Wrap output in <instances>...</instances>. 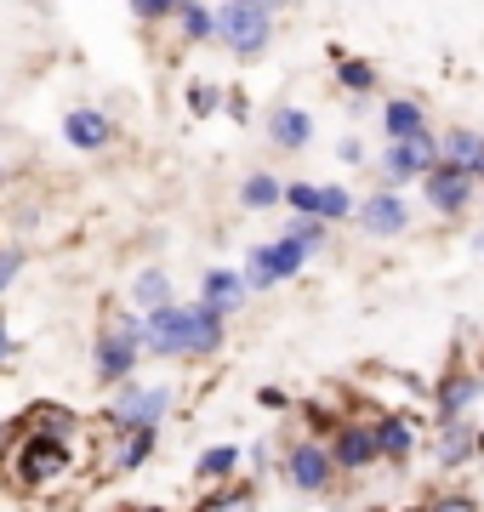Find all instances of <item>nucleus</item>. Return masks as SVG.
<instances>
[{
	"instance_id": "nucleus-37",
	"label": "nucleus",
	"mask_w": 484,
	"mask_h": 512,
	"mask_svg": "<svg viewBox=\"0 0 484 512\" xmlns=\"http://www.w3.org/2000/svg\"><path fill=\"white\" fill-rule=\"evenodd\" d=\"M262 6H268V12H285V6H291V0H262Z\"/></svg>"
},
{
	"instance_id": "nucleus-11",
	"label": "nucleus",
	"mask_w": 484,
	"mask_h": 512,
	"mask_svg": "<svg viewBox=\"0 0 484 512\" xmlns=\"http://www.w3.org/2000/svg\"><path fill=\"white\" fill-rule=\"evenodd\" d=\"M354 217H359V228H365L371 239H393V234H405L410 228V211H405L399 194H371L365 205H354Z\"/></svg>"
},
{
	"instance_id": "nucleus-16",
	"label": "nucleus",
	"mask_w": 484,
	"mask_h": 512,
	"mask_svg": "<svg viewBox=\"0 0 484 512\" xmlns=\"http://www.w3.org/2000/svg\"><path fill=\"white\" fill-rule=\"evenodd\" d=\"M376 450H382V461H410V450H416V427H410L405 416H376Z\"/></svg>"
},
{
	"instance_id": "nucleus-6",
	"label": "nucleus",
	"mask_w": 484,
	"mask_h": 512,
	"mask_svg": "<svg viewBox=\"0 0 484 512\" xmlns=\"http://www.w3.org/2000/svg\"><path fill=\"white\" fill-rule=\"evenodd\" d=\"M166 410H171V387H131V376H126L109 404V421L114 427H160Z\"/></svg>"
},
{
	"instance_id": "nucleus-23",
	"label": "nucleus",
	"mask_w": 484,
	"mask_h": 512,
	"mask_svg": "<svg viewBox=\"0 0 484 512\" xmlns=\"http://www.w3.org/2000/svg\"><path fill=\"white\" fill-rule=\"evenodd\" d=\"M336 80H342V92H354V97L376 92V69L365 57H336Z\"/></svg>"
},
{
	"instance_id": "nucleus-40",
	"label": "nucleus",
	"mask_w": 484,
	"mask_h": 512,
	"mask_svg": "<svg viewBox=\"0 0 484 512\" xmlns=\"http://www.w3.org/2000/svg\"><path fill=\"white\" fill-rule=\"evenodd\" d=\"M0 177H6V165H0Z\"/></svg>"
},
{
	"instance_id": "nucleus-30",
	"label": "nucleus",
	"mask_w": 484,
	"mask_h": 512,
	"mask_svg": "<svg viewBox=\"0 0 484 512\" xmlns=\"http://www.w3.org/2000/svg\"><path fill=\"white\" fill-rule=\"evenodd\" d=\"M131 18H137V23H166L171 6H166V0H131Z\"/></svg>"
},
{
	"instance_id": "nucleus-21",
	"label": "nucleus",
	"mask_w": 484,
	"mask_h": 512,
	"mask_svg": "<svg viewBox=\"0 0 484 512\" xmlns=\"http://www.w3.org/2000/svg\"><path fill=\"white\" fill-rule=\"evenodd\" d=\"M131 302H137V308H160V302H171V274L166 268H143L137 285H131Z\"/></svg>"
},
{
	"instance_id": "nucleus-32",
	"label": "nucleus",
	"mask_w": 484,
	"mask_h": 512,
	"mask_svg": "<svg viewBox=\"0 0 484 512\" xmlns=\"http://www.w3.org/2000/svg\"><path fill=\"white\" fill-rule=\"evenodd\" d=\"M18 268H23V251H0V296H6L12 279H18Z\"/></svg>"
},
{
	"instance_id": "nucleus-10",
	"label": "nucleus",
	"mask_w": 484,
	"mask_h": 512,
	"mask_svg": "<svg viewBox=\"0 0 484 512\" xmlns=\"http://www.w3.org/2000/svg\"><path fill=\"white\" fill-rule=\"evenodd\" d=\"M331 461L342 467V473H365V467H376L382 450H376V427L371 421H342V427L331 433Z\"/></svg>"
},
{
	"instance_id": "nucleus-7",
	"label": "nucleus",
	"mask_w": 484,
	"mask_h": 512,
	"mask_svg": "<svg viewBox=\"0 0 484 512\" xmlns=\"http://www.w3.org/2000/svg\"><path fill=\"white\" fill-rule=\"evenodd\" d=\"M302 262H308V251H302V239H274V245H257L251 251V262H245V285H257V291H268V285H280V279L302 274Z\"/></svg>"
},
{
	"instance_id": "nucleus-12",
	"label": "nucleus",
	"mask_w": 484,
	"mask_h": 512,
	"mask_svg": "<svg viewBox=\"0 0 484 512\" xmlns=\"http://www.w3.org/2000/svg\"><path fill=\"white\" fill-rule=\"evenodd\" d=\"M268 143L285 148V154H297V148L314 143V120H308L302 109H274L268 114Z\"/></svg>"
},
{
	"instance_id": "nucleus-28",
	"label": "nucleus",
	"mask_w": 484,
	"mask_h": 512,
	"mask_svg": "<svg viewBox=\"0 0 484 512\" xmlns=\"http://www.w3.org/2000/svg\"><path fill=\"white\" fill-rule=\"evenodd\" d=\"M257 501V484H234V490H211L200 507H251Z\"/></svg>"
},
{
	"instance_id": "nucleus-15",
	"label": "nucleus",
	"mask_w": 484,
	"mask_h": 512,
	"mask_svg": "<svg viewBox=\"0 0 484 512\" xmlns=\"http://www.w3.org/2000/svg\"><path fill=\"white\" fill-rule=\"evenodd\" d=\"M245 274H228V268H211V274L200 279V296L211 302L217 313H234V308H245Z\"/></svg>"
},
{
	"instance_id": "nucleus-1",
	"label": "nucleus",
	"mask_w": 484,
	"mask_h": 512,
	"mask_svg": "<svg viewBox=\"0 0 484 512\" xmlns=\"http://www.w3.org/2000/svg\"><path fill=\"white\" fill-rule=\"evenodd\" d=\"M143 348L160 353V359H205V353L223 348V313L211 302H194V308L160 302L143 319Z\"/></svg>"
},
{
	"instance_id": "nucleus-3",
	"label": "nucleus",
	"mask_w": 484,
	"mask_h": 512,
	"mask_svg": "<svg viewBox=\"0 0 484 512\" xmlns=\"http://www.w3.org/2000/svg\"><path fill=\"white\" fill-rule=\"evenodd\" d=\"M69 456H75V439H57V433H35L23 427L18 456H12V478L23 490H40V484H57L69 473Z\"/></svg>"
},
{
	"instance_id": "nucleus-22",
	"label": "nucleus",
	"mask_w": 484,
	"mask_h": 512,
	"mask_svg": "<svg viewBox=\"0 0 484 512\" xmlns=\"http://www.w3.org/2000/svg\"><path fill=\"white\" fill-rule=\"evenodd\" d=\"M285 200V188L268 177V171H257V177H245L240 183V205H251V211H274V205Z\"/></svg>"
},
{
	"instance_id": "nucleus-25",
	"label": "nucleus",
	"mask_w": 484,
	"mask_h": 512,
	"mask_svg": "<svg viewBox=\"0 0 484 512\" xmlns=\"http://www.w3.org/2000/svg\"><path fill=\"white\" fill-rule=\"evenodd\" d=\"M234 461H240V450H234V444H217V450H205V456L194 461V473H200L205 484H211V478H217V484H223V478L234 473Z\"/></svg>"
},
{
	"instance_id": "nucleus-34",
	"label": "nucleus",
	"mask_w": 484,
	"mask_h": 512,
	"mask_svg": "<svg viewBox=\"0 0 484 512\" xmlns=\"http://www.w3.org/2000/svg\"><path fill=\"white\" fill-rule=\"evenodd\" d=\"M428 507H456V512H467V507H479L473 495H428Z\"/></svg>"
},
{
	"instance_id": "nucleus-35",
	"label": "nucleus",
	"mask_w": 484,
	"mask_h": 512,
	"mask_svg": "<svg viewBox=\"0 0 484 512\" xmlns=\"http://www.w3.org/2000/svg\"><path fill=\"white\" fill-rule=\"evenodd\" d=\"M12 359V336H6V325H0V365Z\"/></svg>"
},
{
	"instance_id": "nucleus-18",
	"label": "nucleus",
	"mask_w": 484,
	"mask_h": 512,
	"mask_svg": "<svg viewBox=\"0 0 484 512\" xmlns=\"http://www.w3.org/2000/svg\"><path fill=\"white\" fill-rule=\"evenodd\" d=\"M120 433H126V444H114V467L120 473H137L154 456V427H120Z\"/></svg>"
},
{
	"instance_id": "nucleus-39",
	"label": "nucleus",
	"mask_w": 484,
	"mask_h": 512,
	"mask_svg": "<svg viewBox=\"0 0 484 512\" xmlns=\"http://www.w3.org/2000/svg\"><path fill=\"white\" fill-rule=\"evenodd\" d=\"M473 251H484V234H479V239H473Z\"/></svg>"
},
{
	"instance_id": "nucleus-2",
	"label": "nucleus",
	"mask_w": 484,
	"mask_h": 512,
	"mask_svg": "<svg viewBox=\"0 0 484 512\" xmlns=\"http://www.w3.org/2000/svg\"><path fill=\"white\" fill-rule=\"evenodd\" d=\"M217 40H223L240 63H251V57H262L268 40H274V12H268L262 0H223V12H217Z\"/></svg>"
},
{
	"instance_id": "nucleus-4",
	"label": "nucleus",
	"mask_w": 484,
	"mask_h": 512,
	"mask_svg": "<svg viewBox=\"0 0 484 512\" xmlns=\"http://www.w3.org/2000/svg\"><path fill=\"white\" fill-rule=\"evenodd\" d=\"M137 342H143V319H131V313H120V325L103 330V342H97V376L103 382H126L131 370H137Z\"/></svg>"
},
{
	"instance_id": "nucleus-9",
	"label": "nucleus",
	"mask_w": 484,
	"mask_h": 512,
	"mask_svg": "<svg viewBox=\"0 0 484 512\" xmlns=\"http://www.w3.org/2000/svg\"><path fill=\"white\" fill-rule=\"evenodd\" d=\"M285 478L297 484L302 495H319V490H331V478H336V461L325 444L314 439H297L291 450H285Z\"/></svg>"
},
{
	"instance_id": "nucleus-13",
	"label": "nucleus",
	"mask_w": 484,
	"mask_h": 512,
	"mask_svg": "<svg viewBox=\"0 0 484 512\" xmlns=\"http://www.w3.org/2000/svg\"><path fill=\"white\" fill-rule=\"evenodd\" d=\"M484 393L479 376H467V370H450L445 382H439V393H433V404H439V421H456L467 410V404Z\"/></svg>"
},
{
	"instance_id": "nucleus-8",
	"label": "nucleus",
	"mask_w": 484,
	"mask_h": 512,
	"mask_svg": "<svg viewBox=\"0 0 484 512\" xmlns=\"http://www.w3.org/2000/svg\"><path fill=\"white\" fill-rule=\"evenodd\" d=\"M439 165V137L433 131H416V137H399V143H388V154H382V177H388L393 188L410 183V177H422V171H433Z\"/></svg>"
},
{
	"instance_id": "nucleus-27",
	"label": "nucleus",
	"mask_w": 484,
	"mask_h": 512,
	"mask_svg": "<svg viewBox=\"0 0 484 512\" xmlns=\"http://www.w3.org/2000/svg\"><path fill=\"white\" fill-rule=\"evenodd\" d=\"M348 211H354V200H348V188H319V217L325 222H336V217H348Z\"/></svg>"
},
{
	"instance_id": "nucleus-36",
	"label": "nucleus",
	"mask_w": 484,
	"mask_h": 512,
	"mask_svg": "<svg viewBox=\"0 0 484 512\" xmlns=\"http://www.w3.org/2000/svg\"><path fill=\"white\" fill-rule=\"evenodd\" d=\"M473 177H479V183H484V148H479V160H473Z\"/></svg>"
},
{
	"instance_id": "nucleus-17",
	"label": "nucleus",
	"mask_w": 484,
	"mask_h": 512,
	"mask_svg": "<svg viewBox=\"0 0 484 512\" xmlns=\"http://www.w3.org/2000/svg\"><path fill=\"white\" fill-rule=\"evenodd\" d=\"M382 131H388V143L416 137V131H428V114H422V103H416V97H393L388 109H382Z\"/></svg>"
},
{
	"instance_id": "nucleus-38",
	"label": "nucleus",
	"mask_w": 484,
	"mask_h": 512,
	"mask_svg": "<svg viewBox=\"0 0 484 512\" xmlns=\"http://www.w3.org/2000/svg\"><path fill=\"white\" fill-rule=\"evenodd\" d=\"M166 6H171V18H177V12H183V6H194V0H166Z\"/></svg>"
},
{
	"instance_id": "nucleus-31",
	"label": "nucleus",
	"mask_w": 484,
	"mask_h": 512,
	"mask_svg": "<svg viewBox=\"0 0 484 512\" xmlns=\"http://www.w3.org/2000/svg\"><path fill=\"white\" fill-rule=\"evenodd\" d=\"M188 103H194V114H217V103H223V92H217V86H194V92H188Z\"/></svg>"
},
{
	"instance_id": "nucleus-19",
	"label": "nucleus",
	"mask_w": 484,
	"mask_h": 512,
	"mask_svg": "<svg viewBox=\"0 0 484 512\" xmlns=\"http://www.w3.org/2000/svg\"><path fill=\"white\" fill-rule=\"evenodd\" d=\"M479 148H484V131L456 126V131H445V137H439V160H456V165H467V171H473Z\"/></svg>"
},
{
	"instance_id": "nucleus-20",
	"label": "nucleus",
	"mask_w": 484,
	"mask_h": 512,
	"mask_svg": "<svg viewBox=\"0 0 484 512\" xmlns=\"http://www.w3.org/2000/svg\"><path fill=\"white\" fill-rule=\"evenodd\" d=\"M467 456H479V444H473V433L462 427V416L445 421V439H439V467H462Z\"/></svg>"
},
{
	"instance_id": "nucleus-14",
	"label": "nucleus",
	"mask_w": 484,
	"mask_h": 512,
	"mask_svg": "<svg viewBox=\"0 0 484 512\" xmlns=\"http://www.w3.org/2000/svg\"><path fill=\"white\" fill-rule=\"evenodd\" d=\"M63 137H69L75 148H109L114 143V120L97 114V109H75L69 120H63Z\"/></svg>"
},
{
	"instance_id": "nucleus-24",
	"label": "nucleus",
	"mask_w": 484,
	"mask_h": 512,
	"mask_svg": "<svg viewBox=\"0 0 484 512\" xmlns=\"http://www.w3.org/2000/svg\"><path fill=\"white\" fill-rule=\"evenodd\" d=\"M177 18H183V40H188V46H200V40H217V12H205L200 0H194V6H183Z\"/></svg>"
},
{
	"instance_id": "nucleus-29",
	"label": "nucleus",
	"mask_w": 484,
	"mask_h": 512,
	"mask_svg": "<svg viewBox=\"0 0 484 512\" xmlns=\"http://www.w3.org/2000/svg\"><path fill=\"white\" fill-rule=\"evenodd\" d=\"M285 205L302 211V217H319V188L314 183H291V188H285Z\"/></svg>"
},
{
	"instance_id": "nucleus-33",
	"label": "nucleus",
	"mask_w": 484,
	"mask_h": 512,
	"mask_svg": "<svg viewBox=\"0 0 484 512\" xmlns=\"http://www.w3.org/2000/svg\"><path fill=\"white\" fill-rule=\"evenodd\" d=\"M336 154H342V165H359V160H365V143H359V137H342Z\"/></svg>"
},
{
	"instance_id": "nucleus-5",
	"label": "nucleus",
	"mask_w": 484,
	"mask_h": 512,
	"mask_svg": "<svg viewBox=\"0 0 484 512\" xmlns=\"http://www.w3.org/2000/svg\"><path fill=\"white\" fill-rule=\"evenodd\" d=\"M473 171L456 160H439L433 171H422V194H428V205L439 211V217H462L467 205H473Z\"/></svg>"
},
{
	"instance_id": "nucleus-26",
	"label": "nucleus",
	"mask_w": 484,
	"mask_h": 512,
	"mask_svg": "<svg viewBox=\"0 0 484 512\" xmlns=\"http://www.w3.org/2000/svg\"><path fill=\"white\" fill-rule=\"evenodd\" d=\"M291 239H302V251L314 256L319 245H325V217H302V211H297V222H291Z\"/></svg>"
}]
</instances>
